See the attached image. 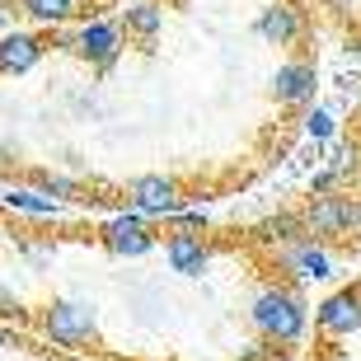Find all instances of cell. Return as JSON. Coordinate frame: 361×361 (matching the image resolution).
Returning a JSON list of instances; mask_svg holds the SVG:
<instances>
[{"label":"cell","mask_w":361,"mask_h":361,"mask_svg":"<svg viewBox=\"0 0 361 361\" xmlns=\"http://www.w3.org/2000/svg\"><path fill=\"white\" fill-rule=\"evenodd\" d=\"M24 5L28 19H38V24H66V19H75V10H80V0H19Z\"/></svg>","instance_id":"cell-15"},{"label":"cell","mask_w":361,"mask_h":361,"mask_svg":"<svg viewBox=\"0 0 361 361\" xmlns=\"http://www.w3.org/2000/svg\"><path fill=\"white\" fill-rule=\"evenodd\" d=\"M56 47H71V52L80 56V61H90L94 71H108V66H118V56H122V24H113V19H90V24H80L71 38H61Z\"/></svg>","instance_id":"cell-4"},{"label":"cell","mask_w":361,"mask_h":361,"mask_svg":"<svg viewBox=\"0 0 361 361\" xmlns=\"http://www.w3.org/2000/svg\"><path fill=\"white\" fill-rule=\"evenodd\" d=\"M127 202H132L136 216H178L183 212V192H178L174 178L164 174H141L127 183Z\"/></svg>","instance_id":"cell-5"},{"label":"cell","mask_w":361,"mask_h":361,"mask_svg":"<svg viewBox=\"0 0 361 361\" xmlns=\"http://www.w3.org/2000/svg\"><path fill=\"white\" fill-rule=\"evenodd\" d=\"M249 319L258 329V343H268L277 352H295V343L305 338L310 310L295 286H263L254 295V305H249Z\"/></svg>","instance_id":"cell-1"},{"label":"cell","mask_w":361,"mask_h":361,"mask_svg":"<svg viewBox=\"0 0 361 361\" xmlns=\"http://www.w3.org/2000/svg\"><path fill=\"white\" fill-rule=\"evenodd\" d=\"M258 33L268 42H277V47H291V42L305 33V19H300L295 5H268V10L258 14Z\"/></svg>","instance_id":"cell-12"},{"label":"cell","mask_w":361,"mask_h":361,"mask_svg":"<svg viewBox=\"0 0 361 361\" xmlns=\"http://www.w3.org/2000/svg\"><path fill=\"white\" fill-rule=\"evenodd\" d=\"M33 183H38L42 197H52V202H80V188L71 183V178H61V174H47V169H38V174H33Z\"/></svg>","instance_id":"cell-16"},{"label":"cell","mask_w":361,"mask_h":361,"mask_svg":"<svg viewBox=\"0 0 361 361\" xmlns=\"http://www.w3.org/2000/svg\"><path fill=\"white\" fill-rule=\"evenodd\" d=\"M300 230H305V240H314V244L338 240V235H352V230H357V202L338 197V192H319V197L305 202Z\"/></svg>","instance_id":"cell-3"},{"label":"cell","mask_w":361,"mask_h":361,"mask_svg":"<svg viewBox=\"0 0 361 361\" xmlns=\"http://www.w3.org/2000/svg\"><path fill=\"white\" fill-rule=\"evenodd\" d=\"M314 85H319V75H314L310 61H286L272 75V99L277 104H310L314 99Z\"/></svg>","instance_id":"cell-11"},{"label":"cell","mask_w":361,"mask_h":361,"mask_svg":"<svg viewBox=\"0 0 361 361\" xmlns=\"http://www.w3.org/2000/svg\"><path fill=\"white\" fill-rule=\"evenodd\" d=\"M357 230H361V202H357Z\"/></svg>","instance_id":"cell-23"},{"label":"cell","mask_w":361,"mask_h":361,"mask_svg":"<svg viewBox=\"0 0 361 361\" xmlns=\"http://www.w3.org/2000/svg\"><path fill=\"white\" fill-rule=\"evenodd\" d=\"M305 132L319 136V141H324V136H334V113H329V108H314V113L305 118Z\"/></svg>","instance_id":"cell-17"},{"label":"cell","mask_w":361,"mask_h":361,"mask_svg":"<svg viewBox=\"0 0 361 361\" xmlns=\"http://www.w3.org/2000/svg\"><path fill=\"white\" fill-rule=\"evenodd\" d=\"M314 329H319V338H329V343L357 334L361 329V281L357 286H343L338 295H329V300L314 310Z\"/></svg>","instance_id":"cell-6"},{"label":"cell","mask_w":361,"mask_h":361,"mask_svg":"<svg viewBox=\"0 0 361 361\" xmlns=\"http://www.w3.org/2000/svg\"><path fill=\"white\" fill-rule=\"evenodd\" d=\"M334 10H357V0H329Z\"/></svg>","instance_id":"cell-21"},{"label":"cell","mask_w":361,"mask_h":361,"mask_svg":"<svg viewBox=\"0 0 361 361\" xmlns=\"http://www.w3.org/2000/svg\"><path fill=\"white\" fill-rule=\"evenodd\" d=\"M164 263L178 277H202V272L212 268V244L202 240V235H192V230H174L164 240Z\"/></svg>","instance_id":"cell-8"},{"label":"cell","mask_w":361,"mask_h":361,"mask_svg":"<svg viewBox=\"0 0 361 361\" xmlns=\"http://www.w3.org/2000/svg\"><path fill=\"white\" fill-rule=\"evenodd\" d=\"M10 14H14V0H0V33H10Z\"/></svg>","instance_id":"cell-20"},{"label":"cell","mask_w":361,"mask_h":361,"mask_svg":"<svg viewBox=\"0 0 361 361\" xmlns=\"http://www.w3.org/2000/svg\"><path fill=\"white\" fill-rule=\"evenodd\" d=\"M42 38L38 33H0V75H24V71H33L42 61Z\"/></svg>","instance_id":"cell-10"},{"label":"cell","mask_w":361,"mask_h":361,"mask_svg":"<svg viewBox=\"0 0 361 361\" xmlns=\"http://www.w3.org/2000/svg\"><path fill=\"white\" fill-rule=\"evenodd\" d=\"M277 263H281V272H291V277H300V281H319V277H329L334 272V263H329V254H324L314 240H291V244H277Z\"/></svg>","instance_id":"cell-9"},{"label":"cell","mask_w":361,"mask_h":361,"mask_svg":"<svg viewBox=\"0 0 361 361\" xmlns=\"http://www.w3.org/2000/svg\"><path fill=\"white\" fill-rule=\"evenodd\" d=\"M310 361H352V352H343L338 343H329V338H319L314 352H310Z\"/></svg>","instance_id":"cell-18"},{"label":"cell","mask_w":361,"mask_h":361,"mask_svg":"<svg viewBox=\"0 0 361 361\" xmlns=\"http://www.w3.org/2000/svg\"><path fill=\"white\" fill-rule=\"evenodd\" d=\"M0 202H5L10 212H24V216H61V202L42 197L38 188H5Z\"/></svg>","instance_id":"cell-14"},{"label":"cell","mask_w":361,"mask_h":361,"mask_svg":"<svg viewBox=\"0 0 361 361\" xmlns=\"http://www.w3.org/2000/svg\"><path fill=\"white\" fill-rule=\"evenodd\" d=\"M122 28H127V38L136 42H155L164 28V10L155 0H132L127 10H122Z\"/></svg>","instance_id":"cell-13"},{"label":"cell","mask_w":361,"mask_h":361,"mask_svg":"<svg viewBox=\"0 0 361 361\" xmlns=\"http://www.w3.org/2000/svg\"><path fill=\"white\" fill-rule=\"evenodd\" d=\"M104 244H108V254H118V258H146L155 249V230L136 212H127V216H113L104 226Z\"/></svg>","instance_id":"cell-7"},{"label":"cell","mask_w":361,"mask_h":361,"mask_svg":"<svg viewBox=\"0 0 361 361\" xmlns=\"http://www.w3.org/2000/svg\"><path fill=\"white\" fill-rule=\"evenodd\" d=\"M0 314H5V319H28V314H24V300H19L10 286H0Z\"/></svg>","instance_id":"cell-19"},{"label":"cell","mask_w":361,"mask_h":361,"mask_svg":"<svg viewBox=\"0 0 361 361\" xmlns=\"http://www.w3.org/2000/svg\"><path fill=\"white\" fill-rule=\"evenodd\" d=\"M5 343H10V329H5V324H0V348H5Z\"/></svg>","instance_id":"cell-22"},{"label":"cell","mask_w":361,"mask_h":361,"mask_svg":"<svg viewBox=\"0 0 361 361\" xmlns=\"http://www.w3.org/2000/svg\"><path fill=\"white\" fill-rule=\"evenodd\" d=\"M38 329L42 338H52L56 348H94L99 343V314L90 300L75 295H56L38 310Z\"/></svg>","instance_id":"cell-2"}]
</instances>
